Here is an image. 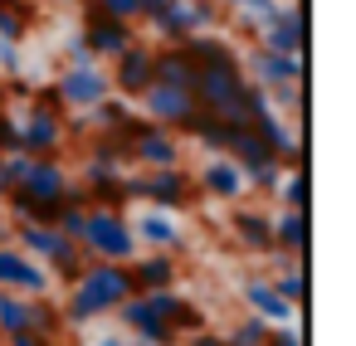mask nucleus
Instances as JSON below:
<instances>
[{
	"mask_svg": "<svg viewBox=\"0 0 356 346\" xmlns=\"http://www.w3.org/2000/svg\"><path fill=\"white\" fill-rule=\"evenodd\" d=\"M259 49H268V54H288V59H307V10L293 6V0H283L278 20L259 30Z\"/></svg>",
	"mask_w": 356,
	"mask_h": 346,
	"instance_id": "obj_9",
	"label": "nucleus"
},
{
	"mask_svg": "<svg viewBox=\"0 0 356 346\" xmlns=\"http://www.w3.org/2000/svg\"><path fill=\"white\" fill-rule=\"evenodd\" d=\"M127 224H132L137 249H161V254H176V249H181V229H176V220L161 215V210H147V215H137V220H127Z\"/></svg>",
	"mask_w": 356,
	"mask_h": 346,
	"instance_id": "obj_19",
	"label": "nucleus"
},
{
	"mask_svg": "<svg viewBox=\"0 0 356 346\" xmlns=\"http://www.w3.org/2000/svg\"><path fill=\"white\" fill-rule=\"evenodd\" d=\"M244 302H249V312H254V317H264L268 327H283V322H293V317H298V312H293V307L268 288V278H249V283H244Z\"/></svg>",
	"mask_w": 356,
	"mask_h": 346,
	"instance_id": "obj_22",
	"label": "nucleus"
},
{
	"mask_svg": "<svg viewBox=\"0 0 356 346\" xmlns=\"http://www.w3.org/2000/svg\"><path fill=\"white\" fill-rule=\"evenodd\" d=\"M152 83H166V88H186L195 83V64L186 59L181 44H156V59H152Z\"/></svg>",
	"mask_w": 356,
	"mask_h": 346,
	"instance_id": "obj_20",
	"label": "nucleus"
},
{
	"mask_svg": "<svg viewBox=\"0 0 356 346\" xmlns=\"http://www.w3.org/2000/svg\"><path fill=\"white\" fill-rule=\"evenodd\" d=\"M181 346H225V336H220V331H210V327H205V331H195V336H186V341H181Z\"/></svg>",
	"mask_w": 356,
	"mask_h": 346,
	"instance_id": "obj_38",
	"label": "nucleus"
},
{
	"mask_svg": "<svg viewBox=\"0 0 356 346\" xmlns=\"http://www.w3.org/2000/svg\"><path fill=\"white\" fill-rule=\"evenodd\" d=\"M6 346H54V341H44L35 331H20V336H6Z\"/></svg>",
	"mask_w": 356,
	"mask_h": 346,
	"instance_id": "obj_39",
	"label": "nucleus"
},
{
	"mask_svg": "<svg viewBox=\"0 0 356 346\" xmlns=\"http://www.w3.org/2000/svg\"><path fill=\"white\" fill-rule=\"evenodd\" d=\"M161 44H186L191 35H205L220 25V6L215 0H161V6H152L142 15Z\"/></svg>",
	"mask_w": 356,
	"mask_h": 346,
	"instance_id": "obj_2",
	"label": "nucleus"
},
{
	"mask_svg": "<svg viewBox=\"0 0 356 346\" xmlns=\"http://www.w3.org/2000/svg\"><path fill=\"white\" fill-rule=\"evenodd\" d=\"M30 30V6H0V44H20Z\"/></svg>",
	"mask_w": 356,
	"mask_h": 346,
	"instance_id": "obj_31",
	"label": "nucleus"
},
{
	"mask_svg": "<svg viewBox=\"0 0 356 346\" xmlns=\"http://www.w3.org/2000/svg\"><path fill=\"white\" fill-rule=\"evenodd\" d=\"M54 88H59V98H64V113H88V108H98L103 98H113L108 69H98V64H83V69H64Z\"/></svg>",
	"mask_w": 356,
	"mask_h": 346,
	"instance_id": "obj_12",
	"label": "nucleus"
},
{
	"mask_svg": "<svg viewBox=\"0 0 356 346\" xmlns=\"http://www.w3.org/2000/svg\"><path fill=\"white\" fill-rule=\"evenodd\" d=\"M244 69L239 64H210V69H195V83H191V98L200 113L229 122V113L239 108V93H244Z\"/></svg>",
	"mask_w": 356,
	"mask_h": 346,
	"instance_id": "obj_5",
	"label": "nucleus"
},
{
	"mask_svg": "<svg viewBox=\"0 0 356 346\" xmlns=\"http://www.w3.org/2000/svg\"><path fill=\"white\" fill-rule=\"evenodd\" d=\"M229 229H234L239 249H249V254H273V215H268V210L239 205L234 220H229Z\"/></svg>",
	"mask_w": 356,
	"mask_h": 346,
	"instance_id": "obj_18",
	"label": "nucleus"
},
{
	"mask_svg": "<svg viewBox=\"0 0 356 346\" xmlns=\"http://www.w3.org/2000/svg\"><path fill=\"white\" fill-rule=\"evenodd\" d=\"M64 117H69V113H64ZM64 117H59V113L25 108V117H20V151L35 156V161H44V156H64V147H69Z\"/></svg>",
	"mask_w": 356,
	"mask_h": 346,
	"instance_id": "obj_8",
	"label": "nucleus"
},
{
	"mask_svg": "<svg viewBox=\"0 0 356 346\" xmlns=\"http://www.w3.org/2000/svg\"><path fill=\"white\" fill-rule=\"evenodd\" d=\"M273 254H288V258H307V215L298 210H278L273 215Z\"/></svg>",
	"mask_w": 356,
	"mask_h": 346,
	"instance_id": "obj_21",
	"label": "nucleus"
},
{
	"mask_svg": "<svg viewBox=\"0 0 356 346\" xmlns=\"http://www.w3.org/2000/svg\"><path fill=\"white\" fill-rule=\"evenodd\" d=\"M127 122H132V103H127V98H118V93H113V98H103L98 108H88V113H83L88 137H93V132H113V137H118Z\"/></svg>",
	"mask_w": 356,
	"mask_h": 346,
	"instance_id": "obj_24",
	"label": "nucleus"
},
{
	"mask_svg": "<svg viewBox=\"0 0 356 346\" xmlns=\"http://www.w3.org/2000/svg\"><path fill=\"white\" fill-rule=\"evenodd\" d=\"M293 6H307V0H293Z\"/></svg>",
	"mask_w": 356,
	"mask_h": 346,
	"instance_id": "obj_44",
	"label": "nucleus"
},
{
	"mask_svg": "<svg viewBox=\"0 0 356 346\" xmlns=\"http://www.w3.org/2000/svg\"><path fill=\"white\" fill-rule=\"evenodd\" d=\"M69 181H74L69 166H64L59 156H44V161H30V171H25V181H20L15 190H25V195L40 200V205H59V195H64Z\"/></svg>",
	"mask_w": 356,
	"mask_h": 346,
	"instance_id": "obj_15",
	"label": "nucleus"
},
{
	"mask_svg": "<svg viewBox=\"0 0 356 346\" xmlns=\"http://www.w3.org/2000/svg\"><path fill=\"white\" fill-rule=\"evenodd\" d=\"M0 288H6V293H20V297H49L54 278H49L44 263L25 258L15 244H0Z\"/></svg>",
	"mask_w": 356,
	"mask_h": 346,
	"instance_id": "obj_10",
	"label": "nucleus"
},
{
	"mask_svg": "<svg viewBox=\"0 0 356 346\" xmlns=\"http://www.w3.org/2000/svg\"><path fill=\"white\" fill-rule=\"evenodd\" d=\"M273 200H278V210H298V215H307V205H312V190H307V171H283V181H278Z\"/></svg>",
	"mask_w": 356,
	"mask_h": 346,
	"instance_id": "obj_27",
	"label": "nucleus"
},
{
	"mask_svg": "<svg viewBox=\"0 0 356 346\" xmlns=\"http://www.w3.org/2000/svg\"><path fill=\"white\" fill-rule=\"evenodd\" d=\"M69 288H79V293L93 302V312H98V317L118 312V307L137 293V288H132L127 263H98V258H88V263H83V273H79V283H69Z\"/></svg>",
	"mask_w": 356,
	"mask_h": 346,
	"instance_id": "obj_6",
	"label": "nucleus"
},
{
	"mask_svg": "<svg viewBox=\"0 0 356 346\" xmlns=\"http://www.w3.org/2000/svg\"><path fill=\"white\" fill-rule=\"evenodd\" d=\"M152 59H156V44H147V40H137V44H127L118 59H113V74H108V83H113V93L118 98H142L147 88H152Z\"/></svg>",
	"mask_w": 356,
	"mask_h": 346,
	"instance_id": "obj_11",
	"label": "nucleus"
},
{
	"mask_svg": "<svg viewBox=\"0 0 356 346\" xmlns=\"http://www.w3.org/2000/svg\"><path fill=\"white\" fill-rule=\"evenodd\" d=\"M122 186H127V200H147V205L161 210V215L186 210L191 195H195V181H191L186 166H166V171H127Z\"/></svg>",
	"mask_w": 356,
	"mask_h": 346,
	"instance_id": "obj_3",
	"label": "nucleus"
},
{
	"mask_svg": "<svg viewBox=\"0 0 356 346\" xmlns=\"http://www.w3.org/2000/svg\"><path fill=\"white\" fill-rule=\"evenodd\" d=\"M79 249H83L88 258H98V263H132V258L142 254V249H137V239H132L127 215H122V210H98V205H88V210H83Z\"/></svg>",
	"mask_w": 356,
	"mask_h": 346,
	"instance_id": "obj_1",
	"label": "nucleus"
},
{
	"mask_svg": "<svg viewBox=\"0 0 356 346\" xmlns=\"http://www.w3.org/2000/svg\"><path fill=\"white\" fill-rule=\"evenodd\" d=\"M93 346H132V336H122V331H103Z\"/></svg>",
	"mask_w": 356,
	"mask_h": 346,
	"instance_id": "obj_40",
	"label": "nucleus"
},
{
	"mask_svg": "<svg viewBox=\"0 0 356 346\" xmlns=\"http://www.w3.org/2000/svg\"><path fill=\"white\" fill-rule=\"evenodd\" d=\"M239 69H244V79H249V83H259L264 93H268V88H278V83H307V59L268 54V49H259V44L239 59Z\"/></svg>",
	"mask_w": 356,
	"mask_h": 346,
	"instance_id": "obj_13",
	"label": "nucleus"
},
{
	"mask_svg": "<svg viewBox=\"0 0 356 346\" xmlns=\"http://www.w3.org/2000/svg\"><path fill=\"white\" fill-rule=\"evenodd\" d=\"M0 244H15V224L10 220H0Z\"/></svg>",
	"mask_w": 356,
	"mask_h": 346,
	"instance_id": "obj_41",
	"label": "nucleus"
},
{
	"mask_svg": "<svg viewBox=\"0 0 356 346\" xmlns=\"http://www.w3.org/2000/svg\"><path fill=\"white\" fill-rule=\"evenodd\" d=\"M268 288H273L293 312H302V302H307V268H273Z\"/></svg>",
	"mask_w": 356,
	"mask_h": 346,
	"instance_id": "obj_28",
	"label": "nucleus"
},
{
	"mask_svg": "<svg viewBox=\"0 0 356 346\" xmlns=\"http://www.w3.org/2000/svg\"><path fill=\"white\" fill-rule=\"evenodd\" d=\"M195 186H200V195H210V200H239L244 195V171L229 161V156H210L205 166H200V176H191Z\"/></svg>",
	"mask_w": 356,
	"mask_h": 346,
	"instance_id": "obj_17",
	"label": "nucleus"
},
{
	"mask_svg": "<svg viewBox=\"0 0 356 346\" xmlns=\"http://www.w3.org/2000/svg\"><path fill=\"white\" fill-rule=\"evenodd\" d=\"M278 181H283V166H278V161H268V166H259V171H249V176H244V190L273 195V190H278Z\"/></svg>",
	"mask_w": 356,
	"mask_h": 346,
	"instance_id": "obj_33",
	"label": "nucleus"
},
{
	"mask_svg": "<svg viewBox=\"0 0 356 346\" xmlns=\"http://www.w3.org/2000/svg\"><path fill=\"white\" fill-rule=\"evenodd\" d=\"M10 195V181H6V171H0V200H6Z\"/></svg>",
	"mask_w": 356,
	"mask_h": 346,
	"instance_id": "obj_42",
	"label": "nucleus"
},
{
	"mask_svg": "<svg viewBox=\"0 0 356 346\" xmlns=\"http://www.w3.org/2000/svg\"><path fill=\"white\" fill-rule=\"evenodd\" d=\"M137 103H142V117H147V122H156V127H166V132H176V137H181V132L195 122V113H200L186 88H166V83H152Z\"/></svg>",
	"mask_w": 356,
	"mask_h": 346,
	"instance_id": "obj_7",
	"label": "nucleus"
},
{
	"mask_svg": "<svg viewBox=\"0 0 356 346\" xmlns=\"http://www.w3.org/2000/svg\"><path fill=\"white\" fill-rule=\"evenodd\" d=\"M215 6H234V10H239V6H244V0H215Z\"/></svg>",
	"mask_w": 356,
	"mask_h": 346,
	"instance_id": "obj_43",
	"label": "nucleus"
},
{
	"mask_svg": "<svg viewBox=\"0 0 356 346\" xmlns=\"http://www.w3.org/2000/svg\"><path fill=\"white\" fill-rule=\"evenodd\" d=\"M83 44L93 49V59H118L127 44H137V25H122V20H108V15H93V10H83Z\"/></svg>",
	"mask_w": 356,
	"mask_h": 346,
	"instance_id": "obj_14",
	"label": "nucleus"
},
{
	"mask_svg": "<svg viewBox=\"0 0 356 346\" xmlns=\"http://www.w3.org/2000/svg\"><path fill=\"white\" fill-rule=\"evenodd\" d=\"M20 331H30V297L0 288V341H6V336H20Z\"/></svg>",
	"mask_w": 356,
	"mask_h": 346,
	"instance_id": "obj_26",
	"label": "nucleus"
},
{
	"mask_svg": "<svg viewBox=\"0 0 356 346\" xmlns=\"http://www.w3.org/2000/svg\"><path fill=\"white\" fill-rule=\"evenodd\" d=\"M127 273H132V288H137V293H161V288H176L181 263H176V254L147 249V254H137V258L127 263Z\"/></svg>",
	"mask_w": 356,
	"mask_h": 346,
	"instance_id": "obj_16",
	"label": "nucleus"
},
{
	"mask_svg": "<svg viewBox=\"0 0 356 346\" xmlns=\"http://www.w3.org/2000/svg\"><path fill=\"white\" fill-rule=\"evenodd\" d=\"M118 137L127 142V156H132V166H142V171L181 166V137L166 132V127H156V122H147L142 113H132V122H127Z\"/></svg>",
	"mask_w": 356,
	"mask_h": 346,
	"instance_id": "obj_4",
	"label": "nucleus"
},
{
	"mask_svg": "<svg viewBox=\"0 0 356 346\" xmlns=\"http://www.w3.org/2000/svg\"><path fill=\"white\" fill-rule=\"evenodd\" d=\"M0 69H6L10 79L20 74V44H0Z\"/></svg>",
	"mask_w": 356,
	"mask_h": 346,
	"instance_id": "obj_37",
	"label": "nucleus"
},
{
	"mask_svg": "<svg viewBox=\"0 0 356 346\" xmlns=\"http://www.w3.org/2000/svg\"><path fill=\"white\" fill-rule=\"evenodd\" d=\"M83 10L108 15V20H122V25H137L142 20V0H88Z\"/></svg>",
	"mask_w": 356,
	"mask_h": 346,
	"instance_id": "obj_32",
	"label": "nucleus"
},
{
	"mask_svg": "<svg viewBox=\"0 0 356 346\" xmlns=\"http://www.w3.org/2000/svg\"><path fill=\"white\" fill-rule=\"evenodd\" d=\"M220 336H225V346H264V341H268V322L249 312V317H239V322H234L229 331H220Z\"/></svg>",
	"mask_w": 356,
	"mask_h": 346,
	"instance_id": "obj_30",
	"label": "nucleus"
},
{
	"mask_svg": "<svg viewBox=\"0 0 356 346\" xmlns=\"http://www.w3.org/2000/svg\"><path fill=\"white\" fill-rule=\"evenodd\" d=\"M64 59H69V69H83V64H98V59H93V49L83 44V35H69V44H64Z\"/></svg>",
	"mask_w": 356,
	"mask_h": 346,
	"instance_id": "obj_35",
	"label": "nucleus"
},
{
	"mask_svg": "<svg viewBox=\"0 0 356 346\" xmlns=\"http://www.w3.org/2000/svg\"><path fill=\"white\" fill-rule=\"evenodd\" d=\"M264 346H307V341H302L298 322H283V327H268V341Z\"/></svg>",
	"mask_w": 356,
	"mask_h": 346,
	"instance_id": "obj_36",
	"label": "nucleus"
},
{
	"mask_svg": "<svg viewBox=\"0 0 356 346\" xmlns=\"http://www.w3.org/2000/svg\"><path fill=\"white\" fill-rule=\"evenodd\" d=\"M30 331L59 346V336L69 331V322H64V312H59L54 297H30Z\"/></svg>",
	"mask_w": 356,
	"mask_h": 346,
	"instance_id": "obj_25",
	"label": "nucleus"
},
{
	"mask_svg": "<svg viewBox=\"0 0 356 346\" xmlns=\"http://www.w3.org/2000/svg\"><path fill=\"white\" fill-rule=\"evenodd\" d=\"M20 151V117L6 108L0 113V156H15Z\"/></svg>",
	"mask_w": 356,
	"mask_h": 346,
	"instance_id": "obj_34",
	"label": "nucleus"
},
{
	"mask_svg": "<svg viewBox=\"0 0 356 346\" xmlns=\"http://www.w3.org/2000/svg\"><path fill=\"white\" fill-rule=\"evenodd\" d=\"M186 137H195L210 156H225V142H229V127L220 122V117H210V113H195V122L186 127Z\"/></svg>",
	"mask_w": 356,
	"mask_h": 346,
	"instance_id": "obj_29",
	"label": "nucleus"
},
{
	"mask_svg": "<svg viewBox=\"0 0 356 346\" xmlns=\"http://www.w3.org/2000/svg\"><path fill=\"white\" fill-rule=\"evenodd\" d=\"M181 49H186V59H191L195 69H210V64H239V49H234L225 35H215V30H205V35H191Z\"/></svg>",
	"mask_w": 356,
	"mask_h": 346,
	"instance_id": "obj_23",
	"label": "nucleus"
}]
</instances>
